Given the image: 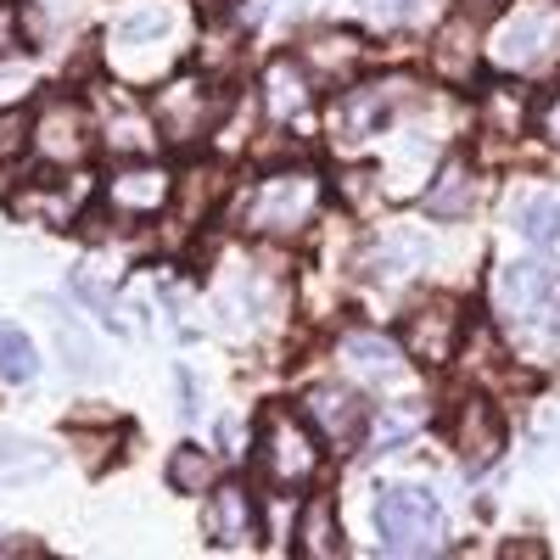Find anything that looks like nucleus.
I'll return each mask as SVG.
<instances>
[{"mask_svg":"<svg viewBox=\"0 0 560 560\" xmlns=\"http://www.w3.org/2000/svg\"><path fill=\"white\" fill-rule=\"evenodd\" d=\"M376 538L387 555H438L443 549V504L427 488L393 482L376 493Z\"/></svg>","mask_w":560,"mask_h":560,"instance_id":"nucleus-1","label":"nucleus"},{"mask_svg":"<svg viewBox=\"0 0 560 560\" xmlns=\"http://www.w3.org/2000/svg\"><path fill=\"white\" fill-rule=\"evenodd\" d=\"M253 459H258L264 482L280 488V493L314 482V471H319V448H314L308 427L292 409H264L258 415V448H253Z\"/></svg>","mask_w":560,"mask_h":560,"instance_id":"nucleus-2","label":"nucleus"},{"mask_svg":"<svg viewBox=\"0 0 560 560\" xmlns=\"http://www.w3.org/2000/svg\"><path fill=\"white\" fill-rule=\"evenodd\" d=\"M319 208V185L308 168H280L269 174L258 191L247 197V230H264V236H287V230H303Z\"/></svg>","mask_w":560,"mask_h":560,"instance_id":"nucleus-3","label":"nucleus"},{"mask_svg":"<svg viewBox=\"0 0 560 560\" xmlns=\"http://www.w3.org/2000/svg\"><path fill=\"white\" fill-rule=\"evenodd\" d=\"M303 415H308V427L331 443L337 454H353L364 443V427H370V409L353 387H337V382H319L303 393Z\"/></svg>","mask_w":560,"mask_h":560,"instance_id":"nucleus-4","label":"nucleus"},{"mask_svg":"<svg viewBox=\"0 0 560 560\" xmlns=\"http://www.w3.org/2000/svg\"><path fill=\"white\" fill-rule=\"evenodd\" d=\"M459 337H465V314L454 298H427L415 303L409 319H404V348L420 359V364H448L459 353Z\"/></svg>","mask_w":560,"mask_h":560,"instance_id":"nucleus-5","label":"nucleus"},{"mask_svg":"<svg viewBox=\"0 0 560 560\" xmlns=\"http://www.w3.org/2000/svg\"><path fill=\"white\" fill-rule=\"evenodd\" d=\"M152 113H158V129H163L168 147H191V140H202V135L213 129L219 102L208 96V84H197V79H174V84L158 90Z\"/></svg>","mask_w":560,"mask_h":560,"instance_id":"nucleus-6","label":"nucleus"},{"mask_svg":"<svg viewBox=\"0 0 560 560\" xmlns=\"http://www.w3.org/2000/svg\"><path fill=\"white\" fill-rule=\"evenodd\" d=\"M560 39V12L555 7H522L516 18H504L493 34V62L499 68H533L549 57V45Z\"/></svg>","mask_w":560,"mask_h":560,"instance_id":"nucleus-7","label":"nucleus"},{"mask_svg":"<svg viewBox=\"0 0 560 560\" xmlns=\"http://www.w3.org/2000/svg\"><path fill=\"white\" fill-rule=\"evenodd\" d=\"M202 533H208V544H219V549H247V544H258V510H253L247 482H224V488L208 493V504H202Z\"/></svg>","mask_w":560,"mask_h":560,"instance_id":"nucleus-8","label":"nucleus"},{"mask_svg":"<svg viewBox=\"0 0 560 560\" xmlns=\"http://www.w3.org/2000/svg\"><path fill=\"white\" fill-rule=\"evenodd\" d=\"M34 152L45 163H84L90 158V124L73 102H45L34 118Z\"/></svg>","mask_w":560,"mask_h":560,"instance_id":"nucleus-9","label":"nucleus"},{"mask_svg":"<svg viewBox=\"0 0 560 560\" xmlns=\"http://www.w3.org/2000/svg\"><path fill=\"white\" fill-rule=\"evenodd\" d=\"M454 448L471 471H488V465L504 454V415L488 398H465L454 415Z\"/></svg>","mask_w":560,"mask_h":560,"instance_id":"nucleus-10","label":"nucleus"},{"mask_svg":"<svg viewBox=\"0 0 560 560\" xmlns=\"http://www.w3.org/2000/svg\"><path fill=\"white\" fill-rule=\"evenodd\" d=\"M549 292H555V269L549 264H504L499 269V287H493L499 314L516 319V325H527L533 314H544Z\"/></svg>","mask_w":560,"mask_h":560,"instance_id":"nucleus-11","label":"nucleus"},{"mask_svg":"<svg viewBox=\"0 0 560 560\" xmlns=\"http://www.w3.org/2000/svg\"><path fill=\"white\" fill-rule=\"evenodd\" d=\"M387 113H393V90L387 84H364V90H342L331 124H337L342 140H370L387 124Z\"/></svg>","mask_w":560,"mask_h":560,"instance_id":"nucleus-12","label":"nucleus"},{"mask_svg":"<svg viewBox=\"0 0 560 560\" xmlns=\"http://www.w3.org/2000/svg\"><path fill=\"white\" fill-rule=\"evenodd\" d=\"M427 258H432V247L420 230H387V236L364 253V275L370 280H398L409 269H427Z\"/></svg>","mask_w":560,"mask_h":560,"instance_id":"nucleus-13","label":"nucleus"},{"mask_svg":"<svg viewBox=\"0 0 560 560\" xmlns=\"http://www.w3.org/2000/svg\"><path fill=\"white\" fill-rule=\"evenodd\" d=\"M342 359H348V370H359L364 382H382V387H398V382H404L398 342H387L382 331H353V337L342 342Z\"/></svg>","mask_w":560,"mask_h":560,"instance_id":"nucleus-14","label":"nucleus"},{"mask_svg":"<svg viewBox=\"0 0 560 560\" xmlns=\"http://www.w3.org/2000/svg\"><path fill=\"white\" fill-rule=\"evenodd\" d=\"M298 555L308 560H331L342 555V522H337V499L331 493H314L298 516Z\"/></svg>","mask_w":560,"mask_h":560,"instance_id":"nucleus-15","label":"nucleus"},{"mask_svg":"<svg viewBox=\"0 0 560 560\" xmlns=\"http://www.w3.org/2000/svg\"><path fill=\"white\" fill-rule=\"evenodd\" d=\"M107 202H113V213L147 219V213H158V208L168 202V174H158V168H129V174H118V179L107 185Z\"/></svg>","mask_w":560,"mask_h":560,"instance_id":"nucleus-16","label":"nucleus"},{"mask_svg":"<svg viewBox=\"0 0 560 560\" xmlns=\"http://www.w3.org/2000/svg\"><path fill=\"white\" fill-rule=\"evenodd\" d=\"M359 62H364V45H359L353 34H319L314 45H303L308 79H337V84H348V79L359 73Z\"/></svg>","mask_w":560,"mask_h":560,"instance_id":"nucleus-17","label":"nucleus"},{"mask_svg":"<svg viewBox=\"0 0 560 560\" xmlns=\"http://www.w3.org/2000/svg\"><path fill=\"white\" fill-rule=\"evenodd\" d=\"M477 202V179H471V163L465 158H448L432 179V191H427V213L432 219H465Z\"/></svg>","mask_w":560,"mask_h":560,"instance_id":"nucleus-18","label":"nucleus"},{"mask_svg":"<svg viewBox=\"0 0 560 560\" xmlns=\"http://www.w3.org/2000/svg\"><path fill=\"white\" fill-rule=\"evenodd\" d=\"M51 465H57V454L45 448V443H34V438H23V432H7V427H0V482L45 477Z\"/></svg>","mask_w":560,"mask_h":560,"instance_id":"nucleus-19","label":"nucleus"},{"mask_svg":"<svg viewBox=\"0 0 560 560\" xmlns=\"http://www.w3.org/2000/svg\"><path fill=\"white\" fill-rule=\"evenodd\" d=\"M264 90H269V113H275V118H298V113L308 107V90H314V79H308V68H303V62L280 57V62L269 68Z\"/></svg>","mask_w":560,"mask_h":560,"instance_id":"nucleus-20","label":"nucleus"},{"mask_svg":"<svg viewBox=\"0 0 560 560\" xmlns=\"http://www.w3.org/2000/svg\"><path fill=\"white\" fill-rule=\"evenodd\" d=\"M477 28H471V12H459L443 34H438V51H432V62H438V73H448V79H465L471 73V57H477Z\"/></svg>","mask_w":560,"mask_h":560,"instance_id":"nucleus-21","label":"nucleus"},{"mask_svg":"<svg viewBox=\"0 0 560 560\" xmlns=\"http://www.w3.org/2000/svg\"><path fill=\"white\" fill-rule=\"evenodd\" d=\"M510 219H516V230L533 247L560 242V197H522L516 208H510Z\"/></svg>","mask_w":560,"mask_h":560,"instance_id":"nucleus-22","label":"nucleus"},{"mask_svg":"<svg viewBox=\"0 0 560 560\" xmlns=\"http://www.w3.org/2000/svg\"><path fill=\"white\" fill-rule=\"evenodd\" d=\"M522 118H527L522 84H493L488 96H482V124H488V135H516Z\"/></svg>","mask_w":560,"mask_h":560,"instance_id":"nucleus-23","label":"nucleus"},{"mask_svg":"<svg viewBox=\"0 0 560 560\" xmlns=\"http://www.w3.org/2000/svg\"><path fill=\"white\" fill-rule=\"evenodd\" d=\"M208 482H213V459H208V448L185 443V448L168 454V488H174V493H202Z\"/></svg>","mask_w":560,"mask_h":560,"instance_id":"nucleus-24","label":"nucleus"},{"mask_svg":"<svg viewBox=\"0 0 560 560\" xmlns=\"http://www.w3.org/2000/svg\"><path fill=\"white\" fill-rule=\"evenodd\" d=\"M34 370H39V359H34L28 337L18 331V325H0V376L23 387V382H34Z\"/></svg>","mask_w":560,"mask_h":560,"instance_id":"nucleus-25","label":"nucleus"},{"mask_svg":"<svg viewBox=\"0 0 560 560\" xmlns=\"http://www.w3.org/2000/svg\"><path fill=\"white\" fill-rule=\"evenodd\" d=\"M57 342H62V353H68V364L79 370V376H96V348H90V337L73 319H57Z\"/></svg>","mask_w":560,"mask_h":560,"instance_id":"nucleus-26","label":"nucleus"},{"mask_svg":"<svg viewBox=\"0 0 560 560\" xmlns=\"http://www.w3.org/2000/svg\"><path fill=\"white\" fill-rule=\"evenodd\" d=\"M219 191H224V185H219V174H213V168H202V174H185V185H179V213L191 219V213H197V208H208Z\"/></svg>","mask_w":560,"mask_h":560,"instance_id":"nucleus-27","label":"nucleus"},{"mask_svg":"<svg viewBox=\"0 0 560 560\" xmlns=\"http://www.w3.org/2000/svg\"><path fill=\"white\" fill-rule=\"evenodd\" d=\"M34 135V124L23 118V107H0V158L23 152V140Z\"/></svg>","mask_w":560,"mask_h":560,"instance_id":"nucleus-28","label":"nucleus"},{"mask_svg":"<svg viewBox=\"0 0 560 560\" xmlns=\"http://www.w3.org/2000/svg\"><path fill=\"white\" fill-rule=\"evenodd\" d=\"M415 427H420V409H387L382 427H376V443H382V448H398Z\"/></svg>","mask_w":560,"mask_h":560,"instance_id":"nucleus-29","label":"nucleus"},{"mask_svg":"<svg viewBox=\"0 0 560 560\" xmlns=\"http://www.w3.org/2000/svg\"><path fill=\"white\" fill-rule=\"evenodd\" d=\"M18 555H39V544L23 533H0V560H18Z\"/></svg>","mask_w":560,"mask_h":560,"instance_id":"nucleus-30","label":"nucleus"},{"mask_svg":"<svg viewBox=\"0 0 560 560\" xmlns=\"http://www.w3.org/2000/svg\"><path fill=\"white\" fill-rule=\"evenodd\" d=\"M12 45H18V7L0 0V51H12Z\"/></svg>","mask_w":560,"mask_h":560,"instance_id":"nucleus-31","label":"nucleus"},{"mask_svg":"<svg viewBox=\"0 0 560 560\" xmlns=\"http://www.w3.org/2000/svg\"><path fill=\"white\" fill-rule=\"evenodd\" d=\"M415 7H420V0H376L382 23H409V18H415Z\"/></svg>","mask_w":560,"mask_h":560,"instance_id":"nucleus-32","label":"nucleus"},{"mask_svg":"<svg viewBox=\"0 0 560 560\" xmlns=\"http://www.w3.org/2000/svg\"><path fill=\"white\" fill-rule=\"evenodd\" d=\"M538 118H544V135H549L555 147H560V90H555V96L544 102V113H538Z\"/></svg>","mask_w":560,"mask_h":560,"instance_id":"nucleus-33","label":"nucleus"},{"mask_svg":"<svg viewBox=\"0 0 560 560\" xmlns=\"http://www.w3.org/2000/svg\"><path fill=\"white\" fill-rule=\"evenodd\" d=\"M538 438H560V398L538 409Z\"/></svg>","mask_w":560,"mask_h":560,"instance_id":"nucleus-34","label":"nucleus"},{"mask_svg":"<svg viewBox=\"0 0 560 560\" xmlns=\"http://www.w3.org/2000/svg\"><path fill=\"white\" fill-rule=\"evenodd\" d=\"M544 314H549V337L560 342V287L549 292V303H544Z\"/></svg>","mask_w":560,"mask_h":560,"instance_id":"nucleus-35","label":"nucleus"}]
</instances>
